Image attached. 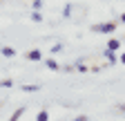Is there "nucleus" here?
<instances>
[{"label": "nucleus", "mask_w": 125, "mask_h": 121, "mask_svg": "<svg viewBox=\"0 0 125 121\" xmlns=\"http://www.w3.org/2000/svg\"><path fill=\"white\" fill-rule=\"evenodd\" d=\"M76 70H78V72H83V74H85V72H87V65L83 63V60H78V65H76Z\"/></svg>", "instance_id": "obj_13"}, {"label": "nucleus", "mask_w": 125, "mask_h": 121, "mask_svg": "<svg viewBox=\"0 0 125 121\" xmlns=\"http://www.w3.org/2000/svg\"><path fill=\"white\" fill-rule=\"evenodd\" d=\"M72 11H74V9H72V5H65V7H62V16L69 18V16H72Z\"/></svg>", "instance_id": "obj_10"}, {"label": "nucleus", "mask_w": 125, "mask_h": 121, "mask_svg": "<svg viewBox=\"0 0 125 121\" xmlns=\"http://www.w3.org/2000/svg\"><path fill=\"white\" fill-rule=\"evenodd\" d=\"M31 5H34V11H40L42 9V0H34Z\"/></svg>", "instance_id": "obj_14"}, {"label": "nucleus", "mask_w": 125, "mask_h": 121, "mask_svg": "<svg viewBox=\"0 0 125 121\" xmlns=\"http://www.w3.org/2000/svg\"><path fill=\"white\" fill-rule=\"evenodd\" d=\"M60 49H62V45H60V43H56L54 47H52V52H54V54H56V52H60Z\"/></svg>", "instance_id": "obj_15"}, {"label": "nucleus", "mask_w": 125, "mask_h": 121, "mask_svg": "<svg viewBox=\"0 0 125 121\" xmlns=\"http://www.w3.org/2000/svg\"><path fill=\"white\" fill-rule=\"evenodd\" d=\"M0 87H13V81L11 79H2L0 81Z\"/></svg>", "instance_id": "obj_12"}, {"label": "nucleus", "mask_w": 125, "mask_h": 121, "mask_svg": "<svg viewBox=\"0 0 125 121\" xmlns=\"http://www.w3.org/2000/svg\"><path fill=\"white\" fill-rule=\"evenodd\" d=\"M25 58H27V60H34V63H38V60H42V54H40V49H29V52L25 54Z\"/></svg>", "instance_id": "obj_2"}, {"label": "nucleus", "mask_w": 125, "mask_h": 121, "mask_svg": "<svg viewBox=\"0 0 125 121\" xmlns=\"http://www.w3.org/2000/svg\"><path fill=\"white\" fill-rule=\"evenodd\" d=\"M22 90H25V92H38L40 85H22Z\"/></svg>", "instance_id": "obj_9"}, {"label": "nucleus", "mask_w": 125, "mask_h": 121, "mask_svg": "<svg viewBox=\"0 0 125 121\" xmlns=\"http://www.w3.org/2000/svg\"><path fill=\"white\" fill-rule=\"evenodd\" d=\"M36 121H49V110H40L36 114Z\"/></svg>", "instance_id": "obj_6"}, {"label": "nucleus", "mask_w": 125, "mask_h": 121, "mask_svg": "<svg viewBox=\"0 0 125 121\" xmlns=\"http://www.w3.org/2000/svg\"><path fill=\"white\" fill-rule=\"evenodd\" d=\"M121 20H123V23H125V11H123V16H121Z\"/></svg>", "instance_id": "obj_18"}, {"label": "nucleus", "mask_w": 125, "mask_h": 121, "mask_svg": "<svg viewBox=\"0 0 125 121\" xmlns=\"http://www.w3.org/2000/svg\"><path fill=\"white\" fill-rule=\"evenodd\" d=\"M31 20H34V23H42V16H40V11H31Z\"/></svg>", "instance_id": "obj_11"}, {"label": "nucleus", "mask_w": 125, "mask_h": 121, "mask_svg": "<svg viewBox=\"0 0 125 121\" xmlns=\"http://www.w3.org/2000/svg\"><path fill=\"white\" fill-rule=\"evenodd\" d=\"M45 65H47V67H49V70H54V72L58 70V63H56V60H54V58H47V60H45Z\"/></svg>", "instance_id": "obj_8"}, {"label": "nucleus", "mask_w": 125, "mask_h": 121, "mask_svg": "<svg viewBox=\"0 0 125 121\" xmlns=\"http://www.w3.org/2000/svg\"><path fill=\"white\" fill-rule=\"evenodd\" d=\"M118 60H121V63H125V52H123V54H118Z\"/></svg>", "instance_id": "obj_17"}, {"label": "nucleus", "mask_w": 125, "mask_h": 121, "mask_svg": "<svg viewBox=\"0 0 125 121\" xmlns=\"http://www.w3.org/2000/svg\"><path fill=\"white\" fill-rule=\"evenodd\" d=\"M74 121H87V114H78V117H76Z\"/></svg>", "instance_id": "obj_16"}, {"label": "nucleus", "mask_w": 125, "mask_h": 121, "mask_svg": "<svg viewBox=\"0 0 125 121\" xmlns=\"http://www.w3.org/2000/svg\"><path fill=\"white\" fill-rule=\"evenodd\" d=\"M25 114V108H18V110H16L11 117H9V121H20V117Z\"/></svg>", "instance_id": "obj_7"}, {"label": "nucleus", "mask_w": 125, "mask_h": 121, "mask_svg": "<svg viewBox=\"0 0 125 121\" xmlns=\"http://www.w3.org/2000/svg\"><path fill=\"white\" fill-rule=\"evenodd\" d=\"M0 54L7 56V58H13V56H16V49H13V47H9V45H5V47H0Z\"/></svg>", "instance_id": "obj_3"}, {"label": "nucleus", "mask_w": 125, "mask_h": 121, "mask_svg": "<svg viewBox=\"0 0 125 121\" xmlns=\"http://www.w3.org/2000/svg\"><path fill=\"white\" fill-rule=\"evenodd\" d=\"M121 45H123V43H121L118 38H109V40H107V49H112V52H116V49L121 47Z\"/></svg>", "instance_id": "obj_4"}, {"label": "nucleus", "mask_w": 125, "mask_h": 121, "mask_svg": "<svg viewBox=\"0 0 125 121\" xmlns=\"http://www.w3.org/2000/svg\"><path fill=\"white\" fill-rule=\"evenodd\" d=\"M105 58H107V63H116V60H118L116 52H112V49H105Z\"/></svg>", "instance_id": "obj_5"}, {"label": "nucleus", "mask_w": 125, "mask_h": 121, "mask_svg": "<svg viewBox=\"0 0 125 121\" xmlns=\"http://www.w3.org/2000/svg\"><path fill=\"white\" fill-rule=\"evenodd\" d=\"M116 29V23H98V25H92V32L94 34H112Z\"/></svg>", "instance_id": "obj_1"}]
</instances>
